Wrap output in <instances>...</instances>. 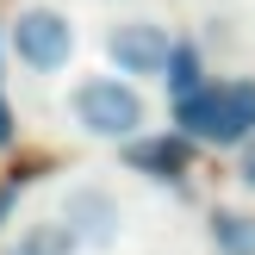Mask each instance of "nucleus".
Returning <instances> with one entry per match:
<instances>
[{"label": "nucleus", "mask_w": 255, "mask_h": 255, "mask_svg": "<svg viewBox=\"0 0 255 255\" xmlns=\"http://www.w3.org/2000/svg\"><path fill=\"white\" fill-rule=\"evenodd\" d=\"M168 50H174V31L156 19H119L106 31V56L125 81H149V75L168 69Z\"/></svg>", "instance_id": "4"}, {"label": "nucleus", "mask_w": 255, "mask_h": 255, "mask_svg": "<svg viewBox=\"0 0 255 255\" xmlns=\"http://www.w3.org/2000/svg\"><path fill=\"white\" fill-rule=\"evenodd\" d=\"M56 218L75 231V243H81V249H87V243H94V249H106V243H119V231H125V206L106 193V187H94V181L69 187Z\"/></svg>", "instance_id": "5"}, {"label": "nucleus", "mask_w": 255, "mask_h": 255, "mask_svg": "<svg viewBox=\"0 0 255 255\" xmlns=\"http://www.w3.org/2000/svg\"><path fill=\"white\" fill-rule=\"evenodd\" d=\"M0 69H6V19H0Z\"/></svg>", "instance_id": "12"}, {"label": "nucleus", "mask_w": 255, "mask_h": 255, "mask_svg": "<svg viewBox=\"0 0 255 255\" xmlns=\"http://www.w3.org/2000/svg\"><path fill=\"white\" fill-rule=\"evenodd\" d=\"M193 137H181V131H137L131 143H119V156H125V168L131 174H143V181H187L193 174Z\"/></svg>", "instance_id": "6"}, {"label": "nucleus", "mask_w": 255, "mask_h": 255, "mask_svg": "<svg viewBox=\"0 0 255 255\" xmlns=\"http://www.w3.org/2000/svg\"><path fill=\"white\" fill-rule=\"evenodd\" d=\"M0 255H81V243H75V231L62 218H31Z\"/></svg>", "instance_id": "8"}, {"label": "nucleus", "mask_w": 255, "mask_h": 255, "mask_svg": "<svg viewBox=\"0 0 255 255\" xmlns=\"http://www.w3.org/2000/svg\"><path fill=\"white\" fill-rule=\"evenodd\" d=\"M69 119L81 137H100V143H131L137 131H149V106L125 75H81L69 87Z\"/></svg>", "instance_id": "2"}, {"label": "nucleus", "mask_w": 255, "mask_h": 255, "mask_svg": "<svg viewBox=\"0 0 255 255\" xmlns=\"http://www.w3.org/2000/svg\"><path fill=\"white\" fill-rule=\"evenodd\" d=\"M75 19L62 6H19L6 19V56L19 62V69H31V75H62L75 62Z\"/></svg>", "instance_id": "3"}, {"label": "nucleus", "mask_w": 255, "mask_h": 255, "mask_svg": "<svg viewBox=\"0 0 255 255\" xmlns=\"http://www.w3.org/2000/svg\"><path fill=\"white\" fill-rule=\"evenodd\" d=\"M206 237L218 255H255V212L243 206H212L206 212Z\"/></svg>", "instance_id": "7"}, {"label": "nucleus", "mask_w": 255, "mask_h": 255, "mask_svg": "<svg viewBox=\"0 0 255 255\" xmlns=\"http://www.w3.org/2000/svg\"><path fill=\"white\" fill-rule=\"evenodd\" d=\"M174 106V131L193 137L206 149H237L255 137V75H212L206 87H193Z\"/></svg>", "instance_id": "1"}, {"label": "nucleus", "mask_w": 255, "mask_h": 255, "mask_svg": "<svg viewBox=\"0 0 255 255\" xmlns=\"http://www.w3.org/2000/svg\"><path fill=\"white\" fill-rule=\"evenodd\" d=\"M212 75H206V50L199 44H187V37H174V50H168V69H162V87H168V100H187L193 87H206Z\"/></svg>", "instance_id": "9"}, {"label": "nucleus", "mask_w": 255, "mask_h": 255, "mask_svg": "<svg viewBox=\"0 0 255 255\" xmlns=\"http://www.w3.org/2000/svg\"><path fill=\"white\" fill-rule=\"evenodd\" d=\"M237 187H243V193H255V137H249V143H237Z\"/></svg>", "instance_id": "10"}, {"label": "nucleus", "mask_w": 255, "mask_h": 255, "mask_svg": "<svg viewBox=\"0 0 255 255\" xmlns=\"http://www.w3.org/2000/svg\"><path fill=\"white\" fill-rule=\"evenodd\" d=\"M19 143V112H12V100L0 94V149H12Z\"/></svg>", "instance_id": "11"}]
</instances>
